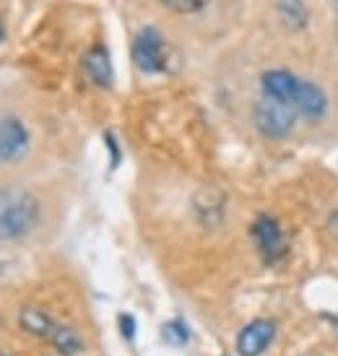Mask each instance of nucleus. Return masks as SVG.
I'll return each mask as SVG.
<instances>
[{"label": "nucleus", "instance_id": "1", "mask_svg": "<svg viewBox=\"0 0 338 356\" xmlns=\"http://www.w3.org/2000/svg\"><path fill=\"white\" fill-rule=\"evenodd\" d=\"M40 200L29 190L0 188V245L29 237L40 224Z\"/></svg>", "mask_w": 338, "mask_h": 356}, {"label": "nucleus", "instance_id": "2", "mask_svg": "<svg viewBox=\"0 0 338 356\" xmlns=\"http://www.w3.org/2000/svg\"><path fill=\"white\" fill-rule=\"evenodd\" d=\"M19 325L31 333V336L42 338L45 343H50L58 354L63 356H76L81 354V338L76 330H70L68 325L58 323L55 317H50L45 309H37V307H24L19 312Z\"/></svg>", "mask_w": 338, "mask_h": 356}, {"label": "nucleus", "instance_id": "3", "mask_svg": "<svg viewBox=\"0 0 338 356\" xmlns=\"http://www.w3.org/2000/svg\"><path fill=\"white\" fill-rule=\"evenodd\" d=\"M297 118L299 115L294 107H289L284 102L268 99V97L255 102V107H252V125L258 128L260 136H266L271 140L287 138L289 133L294 130Z\"/></svg>", "mask_w": 338, "mask_h": 356}, {"label": "nucleus", "instance_id": "4", "mask_svg": "<svg viewBox=\"0 0 338 356\" xmlns=\"http://www.w3.org/2000/svg\"><path fill=\"white\" fill-rule=\"evenodd\" d=\"M133 63L138 65L140 73H167L169 70V47L164 37L159 34V29L154 26H143L133 40Z\"/></svg>", "mask_w": 338, "mask_h": 356}, {"label": "nucleus", "instance_id": "5", "mask_svg": "<svg viewBox=\"0 0 338 356\" xmlns=\"http://www.w3.org/2000/svg\"><path fill=\"white\" fill-rule=\"evenodd\" d=\"M250 237L255 242V250L260 252L266 266H276L279 260H284V255H287V237H284L281 224L273 216H268V213L255 216L252 227H250Z\"/></svg>", "mask_w": 338, "mask_h": 356}, {"label": "nucleus", "instance_id": "6", "mask_svg": "<svg viewBox=\"0 0 338 356\" xmlns=\"http://www.w3.org/2000/svg\"><path fill=\"white\" fill-rule=\"evenodd\" d=\"M276 338V323L273 320H252L239 330L237 354L239 356H260Z\"/></svg>", "mask_w": 338, "mask_h": 356}, {"label": "nucleus", "instance_id": "7", "mask_svg": "<svg viewBox=\"0 0 338 356\" xmlns=\"http://www.w3.org/2000/svg\"><path fill=\"white\" fill-rule=\"evenodd\" d=\"M299 83H302V79L294 76L291 70H266V73L260 76L263 97L284 102V104H289V107H294V102H297Z\"/></svg>", "mask_w": 338, "mask_h": 356}, {"label": "nucleus", "instance_id": "8", "mask_svg": "<svg viewBox=\"0 0 338 356\" xmlns=\"http://www.w3.org/2000/svg\"><path fill=\"white\" fill-rule=\"evenodd\" d=\"M29 149V130L19 118L0 120V161H16Z\"/></svg>", "mask_w": 338, "mask_h": 356}, {"label": "nucleus", "instance_id": "9", "mask_svg": "<svg viewBox=\"0 0 338 356\" xmlns=\"http://www.w3.org/2000/svg\"><path fill=\"white\" fill-rule=\"evenodd\" d=\"M81 68L86 73V79L94 83V86H99V89H112L115 86V70H112V60H110V52L104 44H94L83 60H81Z\"/></svg>", "mask_w": 338, "mask_h": 356}, {"label": "nucleus", "instance_id": "10", "mask_svg": "<svg viewBox=\"0 0 338 356\" xmlns=\"http://www.w3.org/2000/svg\"><path fill=\"white\" fill-rule=\"evenodd\" d=\"M294 109H297V115H302V118L320 120V118H325V112H328V97L323 94V89H320L318 83L302 79Z\"/></svg>", "mask_w": 338, "mask_h": 356}, {"label": "nucleus", "instance_id": "11", "mask_svg": "<svg viewBox=\"0 0 338 356\" xmlns=\"http://www.w3.org/2000/svg\"><path fill=\"white\" fill-rule=\"evenodd\" d=\"M273 6H276V13H279V19L284 21L287 29L299 31L307 26L309 13L302 0H273Z\"/></svg>", "mask_w": 338, "mask_h": 356}, {"label": "nucleus", "instance_id": "12", "mask_svg": "<svg viewBox=\"0 0 338 356\" xmlns=\"http://www.w3.org/2000/svg\"><path fill=\"white\" fill-rule=\"evenodd\" d=\"M161 6H167L169 10H177V13H198L209 6L211 0H159Z\"/></svg>", "mask_w": 338, "mask_h": 356}, {"label": "nucleus", "instance_id": "13", "mask_svg": "<svg viewBox=\"0 0 338 356\" xmlns=\"http://www.w3.org/2000/svg\"><path fill=\"white\" fill-rule=\"evenodd\" d=\"M164 338H167L169 343L182 346V343H188L190 341V333H188V327L182 325L179 320H175V323H167V325H164Z\"/></svg>", "mask_w": 338, "mask_h": 356}, {"label": "nucleus", "instance_id": "14", "mask_svg": "<svg viewBox=\"0 0 338 356\" xmlns=\"http://www.w3.org/2000/svg\"><path fill=\"white\" fill-rule=\"evenodd\" d=\"M104 140H107V146H110V169H115L120 164V146L112 133H104Z\"/></svg>", "mask_w": 338, "mask_h": 356}, {"label": "nucleus", "instance_id": "15", "mask_svg": "<svg viewBox=\"0 0 338 356\" xmlns=\"http://www.w3.org/2000/svg\"><path fill=\"white\" fill-rule=\"evenodd\" d=\"M120 330H122V336L128 338V341L136 336V323H133V317H130V315H120Z\"/></svg>", "mask_w": 338, "mask_h": 356}, {"label": "nucleus", "instance_id": "16", "mask_svg": "<svg viewBox=\"0 0 338 356\" xmlns=\"http://www.w3.org/2000/svg\"><path fill=\"white\" fill-rule=\"evenodd\" d=\"M6 40V26H3V21H0V42Z\"/></svg>", "mask_w": 338, "mask_h": 356}, {"label": "nucleus", "instance_id": "17", "mask_svg": "<svg viewBox=\"0 0 338 356\" xmlns=\"http://www.w3.org/2000/svg\"><path fill=\"white\" fill-rule=\"evenodd\" d=\"M0 356H6V354H0Z\"/></svg>", "mask_w": 338, "mask_h": 356}]
</instances>
